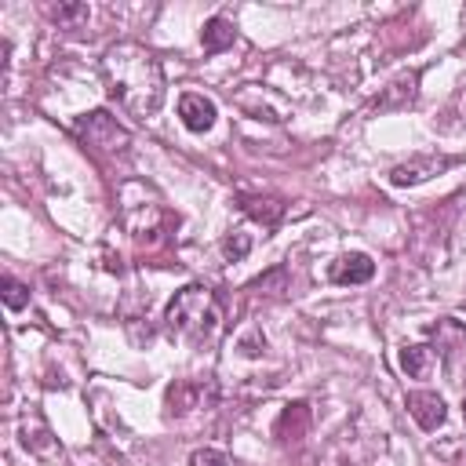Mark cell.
<instances>
[{"instance_id":"6da1fadb","label":"cell","mask_w":466,"mask_h":466,"mask_svg":"<svg viewBox=\"0 0 466 466\" xmlns=\"http://www.w3.org/2000/svg\"><path fill=\"white\" fill-rule=\"evenodd\" d=\"M102 76H106L109 95L138 120L153 116L164 106V69H160L157 55L135 40H124L106 51Z\"/></svg>"},{"instance_id":"7a4b0ae2","label":"cell","mask_w":466,"mask_h":466,"mask_svg":"<svg viewBox=\"0 0 466 466\" xmlns=\"http://www.w3.org/2000/svg\"><path fill=\"white\" fill-rule=\"evenodd\" d=\"M164 324L175 339H182L193 350H204L218 328H222V302L211 288L204 284H186L182 291H175V299L164 309Z\"/></svg>"},{"instance_id":"3957f363","label":"cell","mask_w":466,"mask_h":466,"mask_svg":"<svg viewBox=\"0 0 466 466\" xmlns=\"http://www.w3.org/2000/svg\"><path fill=\"white\" fill-rule=\"evenodd\" d=\"M73 131H76V138H80L84 146H91L95 153H124V149L131 146V131H127L113 113H106V109H91V113L76 116Z\"/></svg>"},{"instance_id":"277c9868","label":"cell","mask_w":466,"mask_h":466,"mask_svg":"<svg viewBox=\"0 0 466 466\" xmlns=\"http://www.w3.org/2000/svg\"><path fill=\"white\" fill-rule=\"evenodd\" d=\"M215 400V386L200 382V379H186L167 386V415H189L197 408H208Z\"/></svg>"},{"instance_id":"5b68a950","label":"cell","mask_w":466,"mask_h":466,"mask_svg":"<svg viewBox=\"0 0 466 466\" xmlns=\"http://www.w3.org/2000/svg\"><path fill=\"white\" fill-rule=\"evenodd\" d=\"M404 404H408V415H411L426 433H433V430H437V426H444V419H448L444 397H441V393H433V390H411Z\"/></svg>"},{"instance_id":"8992f818","label":"cell","mask_w":466,"mask_h":466,"mask_svg":"<svg viewBox=\"0 0 466 466\" xmlns=\"http://www.w3.org/2000/svg\"><path fill=\"white\" fill-rule=\"evenodd\" d=\"M430 339H433V353H441L448 368L455 364L459 353H466V324L455 317H441L437 324H430Z\"/></svg>"},{"instance_id":"52a82bcc","label":"cell","mask_w":466,"mask_h":466,"mask_svg":"<svg viewBox=\"0 0 466 466\" xmlns=\"http://www.w3.org/2000/svg\"><path fill=\"white\" fill-rule=\"evenodd\" d=\"M331 284H368L375 277V262L364 251H346L328 266Z\"/></svg>"},{"instance_id":"ba28073f","label":"cell","mask_w":466,"mask_h":466,"mask_svg":"<svg viewBox=\"0 0 466 466\" xmlns=\"http://www.w3.org/2000/svg\"><path fill=\"white\" fill-rule=\"evenodd\" d=\"M451 164H455V157H415V160L397 164L390 171V182L393 186H419V182H426L430 175H437V171H444Z\"/></svg>"},{"instance_id":"9c48e42d","label":"cell","mask_w":466,"mask_h":466,"mask_svg":"<svg viewBox=\"0 0 466 466\" xmlns=\"http://www.w3.org/2000/svg\"><path fill=\"white\" fill-rule=\"evenodd\" d=\"M178 116H182V124L189 127V131H208L211 124H215V102L208 98V95H200V91H186L182 98H178Z\"/></svg>"},{"instance_id":"30bf717a","label":"cell","mask_w":466,"mask_h":466,"mask_svg":"<svg viewBox=\"0 0 466 466\" xmlns=\"http://www.w3.org/2000/svg\"><path fill=\"white\" fill-rule=\"evenodd\" d=\"M237 204L248 218H255L262 226H277L284 218V208H288L280 197H269V193H244V197H237Z\"/></svg>"},{"instance_id":"8fae6325","label":"cell","mask_w":466,"mask_h":466,"mask_svg":"<svg viewBox=\"0 0 466 466\" xmlns=\"http://www.w3.org/2000/svg\"><path fill=\"white\" fill-rule=\"evenodd\" d=\"M415 95H419V73L408 69V73H400V76H393L386 84V91L375 98V106L379 109H404V106L415 102Z\"/></svg>"},{"instance_id":"7c38bea8","label":"cell","mask_w":466,"mask_h":466,"mask_svg":"<svg viewBox=\"0 0 466 466\" xmlns=\"http://www.w3.org/2000/svg\"><path fill=\"white\" fill-rule=\"evenodd\" d=\"M233 40H237V29H233V22L222 18V15L208 18L204 29H200V47H204L208 55H218V51L233 47Z\"/></svg>"},{"instance_id":"4fadbf2b","label":"cell","mask_w":466,"mask_h":466,"mask_svg":"<svg viewBox=\"0 0 466 466\" xmlns=\"http://www.w3.org/2000/svg\"><path fill=\"white\" fill-rule=\"evenodd\" d=\"M306 430H309V408H306L302 400L288 404V408L280 411L277 426H273V433H277L280 441H302V437H306Z\"/></svg>"},{"instance_id":"5bb4252c","label":"cell","mask_w":466,"mask_h":466,"mask_svg":"<svg viewBox=\"0 0 466 466\" xmlns=\"http://www.w3.org/2000/svg\"><path fill=\"white\" fill-rule=\"evenodd\" d=\"M433 360H437V353H433V346H404L400 350V368H404V375L408 379H426L430 375V368H433Z\"/></svg>"},{"instance_id":"9a60e30c","label":"cell","mask_w":466,"mask_h":466,"mask_svg":"<svg viewBox=\"0 0 466 466\" xmlns=\"http://www.w3.org/2000/svg\"><path fill=\"white\" fill-rule=\"evenodd\" d=\"M0 299H4V306L7 309H25L29 306V284H22L18 277H11V273H4L0 277Z\"/></svg>"},{"instance_id":"2e32d148","label":"cell","mask_w":466,"mask_h":466,"mask_svg":"<svg viewBox=\"0 0 466 466\" xmlns=\"http://www.w3.org/2000/svg\"><path fill=\"white\" fill-rule=\"evenodd\" d=\"M248 251H251V237H248V233H229V237H222V255H226L229 262L244 258Z\"/></svg>"},{"instance_id":"e0dca14e","label":"cell","mask_w":466,"mask_h":466,"mask_svg":"<svg viewBox=\"0 0 466 466\" xmlns=\"http://www.w3.org/2000/svg\"><path fill=\"white\" fill-rule=\"evenodd\" d=\"M51 18L58 25H76L80 18H87V7L84 4H58V7H51Z\"/></svg>"},{"instance_id":"ac0fdd59","label":"cell","mask_w":466,"mask_h":466,"mask_svg":"<svg viewBox=\"0 0 466 466\" xmlns=\"http://www.w3.org/2000/svg\"><path fill=\"white\" fill-rule=\"evenodd\" d=\"M189 466H226V455L215 451V448H197L189 455Z\"/></svg>"},{"instance_id":"d6986e66","label":"cell","mask_w":466,"mask_h":466,"mask_svg":"<svg viewBox=\"0 0 466 466\" xmlns=\"http://www.w3.org/2000/svg\"><path fill=\"white\" fill-rule=\"evenodd\" d=\"M462 419H466V397H462Z\"/></svg>"}]
</instances>
